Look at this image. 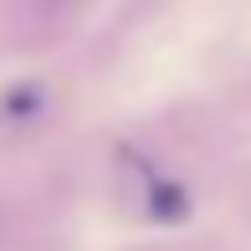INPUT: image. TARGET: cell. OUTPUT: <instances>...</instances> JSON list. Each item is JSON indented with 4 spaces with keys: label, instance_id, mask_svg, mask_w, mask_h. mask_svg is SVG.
Returning a JSON list of instances; mask_svg holds the SVG:
<instances>
[{
    "label": "cell",
    "instance_id": "1",
    "mask_svg": "<svg viewBox=\"0 0 251 251\" xmlns=\"http://www.w3.org/2000/svg\"><path fill=\"white\" fill-rule=\"evenodd\" d=\"M190 205H185V190L179 185H159L154 179V190H149V215L154 221H179Z\"/></svg>",
    "mask_w": 251,
    "mask_h": 251
}]
</instances>
